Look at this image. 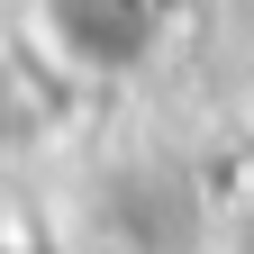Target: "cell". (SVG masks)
<instances>
[{
	"instance_id": "6da1fadb",
	"label": "cell",
	"mask_w": 254,
	"mask_h": 254,
	"mask_svg": "<svg viewBox=\"0 0 254 254\" xmlns=\"http://www.w3.org/2000/svg\"><path fill=\"white\" fill-rule=\"evenodd\" d=\"M37 37L73 82H118L154 55V0H37Z\"/></svg>"
}]
</instances>
